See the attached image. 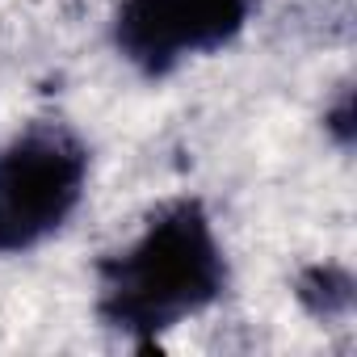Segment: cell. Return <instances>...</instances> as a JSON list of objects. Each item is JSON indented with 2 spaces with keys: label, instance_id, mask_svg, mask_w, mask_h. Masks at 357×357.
<instances>
[{
  "label": "cell",
  "instance_id": "1",
  "mask_svg": "<svg viewBox=\"0 0 357 357\" xmlns=\"http://www.w3.org/2000/svg\"><path fill=\"white\" fill-rule=\"evenodd\" d=\"M223 290L227 257L198 198L164 202L126 248L97 261V319L143 349L215 307Z\"/></svg>",
  "mask_w": 357,
  "mask_h": 357
},
{
  "label": "cell",
  "instance_id": "2",
  "mask_svg": "<svg viewBox=\"0 0 357 357\" xmlns=\"http://www.w3.org/2000/svg\"><path fill=\"white\" fill-rule=\"evenodd\" d=\"M89 185V147L63 122H30L0 143V252L55 236Z\"/></svg>",
  "mask_w": 357,
  "mask_h": 357
},
{
  "label": "cell",
  "instance_id": "3",
  "mask_svg": "<svg viewBox=\"0 0 357 357\" xmlns=\"http://www.w3.org/2000/svg\"><path fill=\"white\" fill-rule=\"evenodd\" d=\"M261 0H122L114 47L130 68L160 80L185 59H202L240 38Z\"/></svg>",
  "mask_w": 357,
  "mask_h": 357
},
{
  "label": "cell",
  "instance_id": "4",
  "mask_svg": "<svg viewBox=\"0 0 357 357\" xmlns=\"http://www.w3.org/2000/svg\"><path fill=\"white\" fill-rule=\"evenodd\" d=\"M294 298H298V307L311 319H319V324H344L353 315V307H357V278L344 265L315 261V265L298 269Z\"/></svg>",
  "mask_w": 357,
  "mask_h": 357
},
{
  "label": "cell",
  "instance_id": "5",
  "mask_svg": "<svg viewBox=\"0 0 357 357\" xmlns=\"http://www.w3.org/2000/svg\"><path fill=\"white\" fill-rule=\"evenodd\" d=\"M324 130L336 139V147H353V139H357V97H353V84H344L340 89V97L324 109Z\"/></svg>",
  "mask_w": 357,
  "mask_h": 357
}]
</instances>
